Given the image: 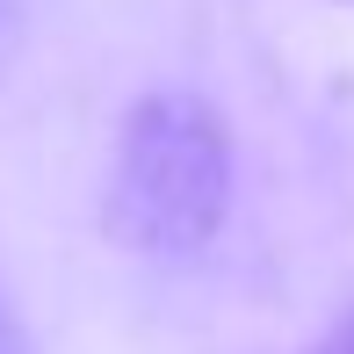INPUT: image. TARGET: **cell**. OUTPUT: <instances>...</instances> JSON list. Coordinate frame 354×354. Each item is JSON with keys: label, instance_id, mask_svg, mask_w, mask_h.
Listing matches in <instances>:
<instances>
[{"label": "cell", "instance_id": "1", "mask_svg": "<svg viewBox=\"0 0 354 354\" xmlns=\"http://www.w3.org/2000/svg\"><path fill=\"white\" fill-rule=\"evenodd\" d=\"M232 210V138L196 94H145L116 131L102 224L145 261H196Z\"/></svg>", "mask_w": 354, "mask_h": 354}, {"label": "cell", "instance_id": "2", "mask_svg": "<svg viewBox=\"0 0 354 354\" xmlns=\"http://www.w3.org/2000/svg\"><path fill=\"white\" fill-rule=\"evenodd\" d=\"M22 29H29V0H0V66H8V51H15Z\"/></svg>", "mask_w": 354, "mask_h": 354}, {"label": "cell", "instance_id": "4", "mask_svg": "<svg viewBox=\"0 0 354 354\" xmlns=\"http://www.w3.org/2000/svg\"><path fill=\"white\" fill-rule=\"evenodd\" d=\"M311 354H354V311H347V318H340V326H333V333H326V340H318Z\"/></svg>", "mask_w": 354, "mask_h": 354}, {"label": "cell", "instance_id": "3", "mask_svg": "<svg viewBox=\"0 0 354 354\" xmlns=\"http://www.w3.org/2000/svg\"><path fill=\"white\" fill-rule=\"evenodd\" d=\"M0 354H37V347H29V333H22V318H15L8 304H0Z\"/></svg>", "mask_w": 354, "mask_h": 354}]
</instances>
